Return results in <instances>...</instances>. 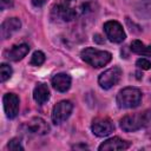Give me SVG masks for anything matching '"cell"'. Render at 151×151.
Here are the masks:
<instances>
[{
  "label": "cell",
  "mask_w": 151,
  "mask_h": 151,
  "mask_svg": "<svg viewBox=\"0 0 151 151\" xmlns=\"http://www.w3.org/2000/svg\"><path fill=\"white\" fill-rule=\"evenodd\" d=\"M33 98L34 100L38 103V104H44L50 98V90L47 87L46 84H38L35 87H34V91H33Z\"/></svg>",
  "instance_id": "9a60e30c"
},
{
  "label": "cell",
  "mask_w": 151,
  "mask_h": 151,
  "mask_svg": "<svg viewBox=\"0 0 151 151\" xmlns=\"http://www.w3.org/2000/svg\"><path fill=\"white\" fill-rule=\"evenodd\" d=\"M94 9V0H60L53 8V13L63 21H72Z\"/></svg>",
  "instance_id": "6da1fadb"
},
{
  "label": "cell",
  "mask_w": 151,
  "mask_h": 151,
  "mask_svg": "<svg viewBox=\"0 0 151 151\" xmlns=\"http://www.w3.org/2000/svg\"><path fill=\"white\" fill-rule=\"evenodd\" d=\"M130 48H131V51L133 53H137V54H140V55L151 57V45L150 46H146V45H144L139 40H133L131 42Z\"/></svg>",
  "instance_id": "2e32d148"
},
{
  "label": "cell",
  "mask_w": 151,
  "mask_h": 151,
  "mask_svg": "<svg viewBox=\"0 0 151 151\" xmlns=\"http://www.w3.org/2000/svg\"><path fill=\"white\" fill-rule=\"evenodd\" d=\"M21 129L29 134H39V136H44L46 133H48L50 131V126L48 124L40 117H34L32 119H29L28 122H26Z\"/></svg>",
  "instance_id": "52a82bcc"
},
{
  "label": "cell",
  "mask_w": 151,
  "mask_h": 151,
  "mask_svg": "<svg viewBox=\"0 0 151 151\" xmlns=\"http://www.w3.org/2000/svg\"><path fill=\"white\" fill-rule=\"evenodd\" d=\"M146 114V122H145V126H147L149 131H151V111L150 112H145Z\"/></svg>",
  "instance_id": "44dd1931"
},
{
  "label": "cell",
  "mask_w": 151,
  "mask_h": 151,
  "mask_svg": "<svg viewBox=\"0 0 151 151\" xmlns=\"http://www.w3.org/2000/svg\"><path fill=\"white\" fill-rule=\"evenodd\" d=\"M28 52H29V46L27 44H20V45L13 46L11 50L5 52V57L12 61H19L24 57H26Z\"/></svg>",
  "instance_id": "4fadbf2b"
},
{
  "label": "cell",
  "mask_w": 151,
  "mask_h": 151,
  "mask_svg": "<svg viewBox=\"0 0 151 151\" xmlns=\"http://www.w3.org/2000/svg\"><path fill=\"white\" fill-rule=\"evenodd\" d=\"M53 87L59 92H66L71 87V77L66 73H58L52 78Z\"/></svg>",
  "instance_id": "5bb4252c"
},
{
  "label": "cell",
  "mask_w": 151,
  "mask_h": 151,
  "mask_svg": "<svg viewBox=\"0 0 151 151\" xmlns=\"http://www.w3.org/2000/svg\"><path fill=\"white\" fill-rule=\"evenodd\" d=\"M104 32H105L106 37L109 38V40L112 42H116V44L123 42L126 38V34L123 29V26L116 20L106 21L104 24Z\"/></svg>",
  "instance_id": "5b68a950"
},
{
  "label": "cell",
  "mask_w": 151,
  "mask_h": 151,
  "mask_svg": "<svg viewBox=\"0 0 151 151\" xmlns=\"http://www.w3.org/2000/svg\"><path fill=\"white\" fill-rule=\"evenodd\" d=\"M72 109H73V105L70 100H61L59 101L54 107H53V111H52V120L54 124H61L63 122H65L71 112H72Z\"/></svg>",
  "instance_id": "9c48e42d"
},
{
  "label": "cell",
  "mask_w": 151,
  "mask_h": 151,
  "mask_svg": "<svg viewBox=\"0 0 151 151\" xmlns=\"http://www.w3.org/2000/svg\"><path fill=\"white\" fill-rule=\"evenodd\" d=\"M12 73H13V71H12V67L9 65H7V64H1L0 65V80L2 83L6 81L7 79H9Z\"/></svg>",
  "instance_id": "e0dca14e"
},
{
  "label": "cell",
  "mask_w": 151,
  "mask_h": 151,
  "mask_svg": "<svg viewBox=\"0 0 151 151\" xmlns=\"http://www.w3.org/2000/svg\"><path fill=\"white\" fill-rule=\"evenodd\" d=\"M122 73H123L122 70L117 66L106 70L98 78V83H99L100 87L104 88V90H109V88L113 87L119 81V79L122 77Z\"/></svg>",
  "instance_id": "8992f818"
},
{
  "label": "cell",
  "mask_w": 151,
  "mask_h": 151,
  "mask_svg": "<svg viewBox=\"0 0 151 151\" xmlns=\"http://www.w3.org/2000/svg\"><path fill=\"white\" fill-rule=\"evenodd\" d=\"M91 129L96 136L106 137L114 130V125H113L112 120L107 117H97L93 119Z\"/></svg>",
  "instance_id": "ba28073f"
},
{
  "label": "cell",
  "mask_w": 151,
  "mask_h": 151,
  "mask_svg": "<svg viewBox=\"0 0 151 151\" xmlns=\"http://www.w3.org/2000/svg\"><path fill=\"white\" fill-rule=\"evenodd\" d=\"M47 0H32V4L35 6V7H41L42 5L46 4Z\"/></svg>",
  "instance_id": "7402d4cb"
},
{
  "label": "cell",
  "mask_w": 151,
  "mask_h": 151,
  "mask_svg": "<svg viewBox=\"0 0 151 151\" xmlns=\"http://www.w3.org/2000/svg\"><path fill=\"white\" fill-rule=\"evenodd\" d=\"M130 143L119 138V137H112L105 142H103L98 150L99 151H116V150H126L129 149Z\"/></svg>",
  "instance_id": "7c38bea8"
},
{
  "label": "cell",
  "mask_w": 151,
  "mask_h": 151,
  "mask_svg": "<svg viewBox=\"0 0 151 151\" xmlns=\"http://www.w3.org/2000/svg\"><path fill=\"white\" fill-rule=\"evenodd\" d=\"M136 65L142 68V70H150L151 68V61L145 59V58H139L137 61H136Z\"/></svg>",
  "instance_id": "ffe728a7"
},
{
  "label": "cell",
  "mask_w": 151,
  "mask_h": 151,
  "mask_svg": "<svg viewBox=\"0 0 151 151\" xmlns=\"http://www.w3.org/2000/svg\"><path fill=\"white\" fill-rule=\"evenodd\" d=\"M44 61H45V54L41 51H35L31 58V65L40 66L44 64Z\"/></svg>",
  "instance_id": "ac0fdd59"
},
{
  "label": "cell",
  "mask_w": 151,
  "mask_h": 151,
  "mask_svg": "<svg viewBox=\"0 0 151 151\" xmlns=\"http://www.w3.org/2000/svg\"><path fill=\"white\" fill-rule=\"evenodd\" d=\"M2 103H4V109L6 112V116L8 118H15L18 112H19V97L14 93H6L2 98Z\"/></svg>",
  "instance_id": "30bf717a"
},
{
  "label": "cell",
  "mask_w": 151,
  "mask_h": 151,
  "mask_svg": "<svg viewBox=\"0 0 151 151\" xmlns=\"http://www.w3.org/2000/svg\"><path fill=\"white\" fill-rule=\"evenodd\" d=\"M142 101V92L136 87H125L117 94V104L120 109L137 107Z\"/></svg>",
  "instance_id": "3957f363"
},
{
  "label": "cell",
  "mask_w": 151,
  "mask_h": 151,
  "mask_svg": "<svg viewBox=\"0 0 151 151\" xmlns=\"http://www.w3.org/2000/svg\"><path fill=\"white\" fill-rule=\"evenodd\" d=\"M21 27V22L18 18H8L6 19L2 24H1V27H0V35L1 38L5 40V39H8L12 37L13 33H15L17 31H19Z\"/></svg>",
  "instance_id": "8fae6325"
},
{
  "label": "cell",
  "mask_w": 151,
  "mask_h": 151,
  "mask_svg": "<svg viewBox=\"0 0 151 151\" xmlns=\"http://www.w3.org/2000/svg\"><path fill=\"white\" fill-rule=\"evenodd\" d=\"M7 149L8 150H12V151H19V150H24L21 143H20V139L18 138H13L12 140H9V143L7 144Z\"/></svg>",
  "instance_id": "d6986e66"
},
{
  "label": "cell",
  "mask_w": 151,
  "mask_h": 151,
  "mask_svg": "<svg viewBox=\"0 0 151 151\" xmlns=\"http://www.w3.org/2000/svg\"><path fill=\"white\" fill-rule=\"evenodd\" d=\"M80 57L85 63H87L88 65H91L92 67H96V68L107 65L112 59V55L110 52L100 51V50H97L93 47L84 48L80 52Z\"/></svg>",
  "instance_id": "7a4b0ae2"
},
{
  "label": "cell",
  "mask_w": 151,
  "mask_h": 151,
  "mask_svg": "<svg viewBox=\"0 0 151 151\" xmlns=\"http://www.w3.org/2000/svg\"><path fill=\"white\" fill-rule=\"evenodd\" d=\"M145 122H146L145 112L126 114L120 119V127L125 132H133L145 126Z\"/></svg>",
  "instance_id": "277c9868"
}]
</instances>
